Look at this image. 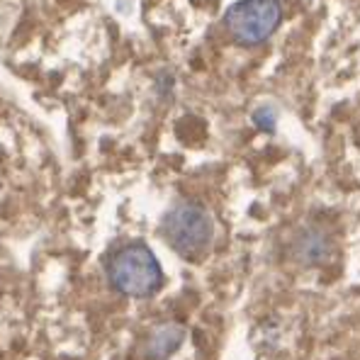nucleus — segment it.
Returning a JSON list of instances; mask_svg holds the SVG:
<instances>
[{
	"instance_id": "obj_6",
	"label": "nucleus",
	"mask_w": 360,
	"mask_h": 360,
	"mask_svg": "<svg viewBox=\"0 0 360 360\" xmlns=\"http://www.w3.org/2000/svg\"><path fill=\"white\" fill-rule=\"evenodd\" d=\"M256 122H258V127H266V129H273V117H270L268 110H261V112L256 115Z\"/></svg>"
},
{
	"instance_id": "obj_3",
	"label": "nucleus",
	"mask_w": 360,
	"mask_h": 360,
	"mask_svg": "<svg viewBox=\"0 0 360 360\" xmlns=\"http://www.w3.org/2000/svg\"><path fill=\"white\" fill-rule=\"evenodd\" d=\"M280 18L283 10L275 0H239L226 13V30L239 44L253 46L278 30Z\"/></svg>"
},
{
	"instance_id": "obj_2",
	"label": "nucleus",
	"mask_w": 360,
	"mask_h": 360,
	"mask_svg": "<svg viewBox=\"0 0 360 360\" xmlns=\"http://www.w3.org/2000/svg\"><path fill=\"white\" fill-rule=\"evenodd\" d=\"M163 234L180 256L195 258L207 251L214 236V224L205 207L195 202H180L163 219Z\"/></svg>"
},
{
	"instance_id": "obj_5",
	"label": "nucleus",
	"mask_w": 360,
	"mask_h": 360,
	"mask_svg": "<svg viewBox=\"0 0 360 360\" xmlns=\"http://www.w3.org/2000/svg\"><path fill=\"white\" fill-rule=\"evenodd\" d=\"M331 253V243L326 239V234L316 229H309L300 236L297 243H295V256L300 258L307 266H316V263L326 261Z\"/></svg>"
},
{
	"instance_id": "obj_4",
	"label": "nucleus",
	"mask_w": 360,
	"mask_h": 360,
	"mask_svg": "<svg viewBox=\"0 0 360 360\" xmlns=\"http://www.w3.org/2000/svg\"><path fill=\"white\" fill-rule=\"evenodd\" d=\"M185 341V329L178 324H163L149 336L144 346V353L149 360H166L183 346Z\"/></svg>"
},
{
	"instance_id": "obj_1",
	"label": "nucleus",
	"mask_w": 360,
	"mask_h": 360,
	"mask_svg": "<svg viewBox=\"0 0 360 360\" xmlns=\"http://www.w3.org/2000/svg\"><path fill=\"white\" fill-rule=\"evenodd\" d=\"M110 283L127 297H151L163 283V270L144 243L120 248L108 266Z\"/></svg>"
}]
</instances>
